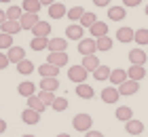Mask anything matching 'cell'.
Masks as SVG:
<instances>
[{"label":"cell","instance_id":"cell-1","mask_svg":"<svg viewBox=\"0 0 148 137\" xmlns=\"http://www.w3.org/2000/svg\"><path fill=\"white\" fill-rule=\"evenodd\" d=\"M91 125H93V118H91L89 114H76L72 118V127L76 129V131H80V133L91 131Z\"/></svg>","mask_w":148,"mask_h":137},{"label":"cell","instance_id":"cell-2","mask_svg":"<svg viewBox=\"0 0 148 137\" xmlns=\"http://www.w3.org/2000/svg\"><path fill=\"white\" fill-rule=\"evenodd\" d=\"M87 72L83 65H72L68 70V80H72L74 85H80V82H87Z\"/></svg>","mask_w":148,"mask_h":137},{"label":"cell","instance_id":"cell-3","mask_svg":"<svg viewBox=\"0 0 148 137\" xmlns=\"http://www.w3.org/2000/svg\"><path fill=\"white\" fill-rule=\"evenodd\" d=\"M97 51V44H95V38H83V40H78V53L83 55H95Z\"/></svg>","mask_w":148,"mask_h":137},{"label":"cell","instance_id":"cell-4","mask_svg":"<svg viewBox=\"0 0 148 137\" xmlns=\"http://www.w3.org/2000/svg\"><path fill=\"white\" fill-rule=\"evenodd\" d=\"M119 93L121 95H136L138 93V89H140V82L138 80H131V78H127L123 85H119Z\"/></svg>","mask_w":148,"mask_h":137},{"label":"cell","instance_id":"cell-5","mask_svg":"<svg viewBox=\"0 0 148 137\" xmlns=\"http://www.w3.org/2000/svg\"><path fill=\"white\" fill-rule=\"evenodd\" d=\"M38 21H40V19H38V13H23L21 19H19L21 30H30V32H32V27H34Z\"/></svg>","mask_w":148,"mask_h":137},{"label":"cell","instance_id":"cell-6","mask_svg":"<svg viewBox=\"0 0 148 137\" xmlns=\"http://www.w3.org/2000/svg\"><path fill=\"white\" fill-rule=\"evenodd\" d=\"M36 72H38L42 78H57L59 67H57V65H53V63H42V65H38V67H36Z\"/></svg>","mask_w":148,"mask_h":137},{"label":"cell","instance_id":"cell-7","mask_svg":"<svg viewBox=\"0 0 148 137\" xmlns=\"http://www.w3.org/2000/svg\"><path fill=\"white\" fill-rule=\"evenodd\" d=\"M47 63H53V65H57V67H64V65H68V53H49L47 55Z\"/></svg>","mask_w":148,"mask_h":137},{"label":"cell","instance_id":"cell-8","mask_svg":"<svg viewBox=\"0 0 148 137\" xmlns=\"http://www.w3.org/2000/svg\"><path fill=\"white\" fill-rule=\"evenodd\" d=\"M119 97H121V93H119L116 87H106L102 91V101L104 104H116Z\"/></svg>","mask_w":148,"mask_h":137},{"label":"cell","instance_id":"cell-9","mask_svg":"<svg viewBox=\"0 0 148 137\" xmlns=\"http://www.w3.org/2000/svg\"><path fill=\"white\" fill-rule=\"evenodd\" d=\"M68 49V40L66 38H49V53H64Z\"/></svg>","mask_w":148,"mask_h":137},{"label":"cell","instance_id":"cell-10","mask_svg":"<svg viewBox=\"0 0 148 137\" xmlns=\"http://www.w3.org/2000/svg\"><path fill=\"white\" fill-rule=\"evenodd\" d=\"M83 34H85V27L80 23H72L66 27V36L68 40H83Z\"/></svg>","mask_w":148,"mask_h":137},{"label":"cell","instance_id":"cell-11","mask_svg":"<svg viewBox=\"0 0 148 137\" xmlns=\"http://www.w3.org/2000/svg\"><path fill=\"white\" fill-rule=\"evenodd\" d=\"M146 59H148L146 51H142V49H131V51H129V61H131V65H144Z\"/></svg>","mask_w":148,"mask_h":137},{"label":"cell","instance_id":"cell-12","mask_svg":"<svg viewBox=\"0 0 148 137\" xmlns=\"http://www.w3.org/2000/svg\"><path fill=\"white\" fill-rule=\"evenodd\" d=\"M0 30H2L4 34H11V36H17L19 32H21V23L15 21V19H6V21L0 25Z\"/></svg>","mask_w":148,"mask_h":137},{"label":"cell","instance_id":"cell-13","mask_svg":"<svg viewBox=\"0 0 148 137\" xmlns=\"http://www.w3.org/2000/svg\"><path fill=\"white\" fill-rule=\"evenodd\" d=\"M125 131L129 133V135H133V137H138V135L144 133V125H142L140 120H133V118H131V120L125 122Z\"/></svg>","mask_w":148,"mask_h":137},{"label":"cell","instance_id":"cell-14","mask_svg":"<svg viewBox=\"0 0 148 137\" xmlns=\"http://www.w3.org/2000/svg\"><path fill=\"white\" fill-rule=\"evenodd\" d=\"M6 57H9V61L11 63H19V61H23L25 59V51L21 49V46H11L9 49V53H6Z\"/></svg>","mask_w":148,"mask_h":137},{"label":"cell","instance_id":"cell-15","mask_svg":"<svg viewBox=\"0 0 148 137\" xmlns=\"http://www.w3.org/2000/svg\"><path fill=\"white\" fill-rule=\"evenodd\" d=\"M89 30H91V36H93V38H102V36H108V23L99 21V19H97V21H95V23H93V25L89 27Z\"/></svg>","mask_w":148,"mask_h":137},{"label":"cell","instance_id":"cell-16","mask_svg":"<svg viewBox=\"0 0 148 137\" xmlns=\"http://www.w3.org/2000/svg\"><path fill=\"white\" fill-rule=\"evenodd\" d=\"M66 6H64V2H53L51 6H49V17L51 19H62V17H66Z\"/></svg>","mask_w":148,"mask_h":137},{"label":"cell","instance_id":"cell-17","mask_svg":"<svg viewBox=\"0 0 148 137\" xmlns=\"http://www.w3.org/2000/svg\"><path fill=\"white\" fill-rule=\"evenodd\" d=\"M80 65H83L87 72H95L102 63H99V59L95 57V55H85V57H83V63H80Z\"/></svg>","mask_w":148,"mask_h":137},{"label":"cell","instance_id":"cell-18","mask_svg":"<svg viewBox=\"0 0 148 137\" xmlns=\"http://www.w3.org/2000/svg\"><path fill=\"white\" fill-rule=\"evenodd\" d=\"M51 34V23L49 21H38L32 27V36H49Z\"/></svg>","mask_w":148,"mask_h":137},{"label":"cell","instance_id":"cell-19","mask_svg":"<svg viewBox=\"0 0 148 137\" xmlns=\"http://www.w3.org/2000/svg\"><path fill=\"white\" fill-rule=\"evenodd\" d=\"M76 95H78L80 99H93L95 91H93V87H89L87 82H80V85L76 87Z\"/></svg>","mask_w":148,"mask_h":137},{"label":"cell","instance_id":"cell-20","mask_svg":"<svg viewBox=\"0 0 148 137\" xmlns=\"http://www.w3.org/2000/svg\"><path fill=\"white\" fill-rule=\"evenodd\" d=\"M21 120L25 122V125H36V122L40 120V112H36V110H23L21 112Z\"/></svg>","mask_w":148,"mask_h":137},{"label":"cell","instance_id":"cell-21","mask_svg":"<svg viewBox=\"0 0 148 137\" xmlns=\"http://www.w3.org/2000/svg\"><path fill=\"white\" fill-rule=\"evenodd\" d=\"M25 104H28L30 110H36V112H40V114H42V112H45V108H47L42 101H40L38 95H30V97H25Z\"/></svg>","mask_w":148,"mask_h":137},{"label":"cell","instance_id":"cell-22","mask_svg":"<svg viewBox=\"0 0 148 137\" xmlns=\"http://www.w3.org/2000/svg\"><path fill=\"white\" fill-rule=\"evenodd\" d=\"M108 80L112 82L114 87L123 85V82L127 80V70H121V67H119V70H112V72H110V78H108Z\"/></svg>","mask_w":148,"mask_h":137},{"label":"cell","instance_id":"cell-23","mask_svg":"<svg viewBox=\"0 0 148 137\" xmlns=\"http://www.w3.org/2000/svg\"><path fill=\"white\" fill-rule=\"evenodd\" d=\"M30 46L34 51H45V49H49V36H34L32 38V42Z\"/></svg>","mask_w":148,"mask_h":137},{"label":"cell","instance_id":"cell-24","mask_svg":"<svg viewBox=\"0 0 148 137\" xmlns=\"http://www.w3.org/2000/svg\"><path fill=\"white\" fill-rule=\"evenodd\" d=\"M146 76V70H144V65H131L129 70H127V78H131V80H142Z\"/></svg>","mask_w":148,"mask_h":137},{"label":"cell","instance_id":"cell-25","mask_svg":"<svg viewBox=\"0 0 148 137\" xmlns=\"http://www.w3.org/2000/svg\"><path fill=\"white\" fill-rule=\"evenodd\" d=\"M127 17V11L125 6H110L108 9V19H112V21H121V19Z\"/></svg>","mask_w":148,"mask_h":137},{"label":"cell","instance_id":"cell-26","mask_svg":"<svg viewBox=\"0 0 148 137\" xmlns=\"http://www.w3.org/2000/svg\"><path fill=\"white\" fill-rule=\"evenodd\" d=\"M114 116H116V120L127 122V120H131V118H133V110H131L129 106H121V108H116Z\"/></svg>","mask_w":148,"mask_h":137},{"label":"cell","instance_id":"cell-27","mask_svg":"<svg viewBox=\"0 0 148 137\" xmlns=\"http://www.w3.org/2000/svg\"><path fill=\"white\" fill-rule=\"evenodd\" d=\"M17 91H19V95H23V97H30V95L36 93V85H34V82H30V80H23L21 85L17 87Z\"/></svg>","mask_w":148,"mask_h":137},{"label":"cell","instance_id":"cell-28","mask_svg":"<svg viewBox=\"0 0 148 137\" xmlns=\"http://www.w3.org/2000/svg\"><path fill=\"white\" fill-rule=\"evenodd\" d=\"M38 87H40V91H53V93H55L59 89V80L57 78H42Z\"/></svg>","mask_w":148,"mask_h":137},{"label":"cell","instance_id":"cell-29","mask_svg":"<svg viewBox=\"0 0 148 137\" xmlns=\"http://www.w3.org/2000/svg\"><path fill=\"white\" fill-rule=\"evenodd\" d=\"M21 9H23V13H38L42 9V4H40V0H23Z\"/></svg>","mask_w":148,"mask_h":137},{"label":"cell","instance_id":"cell-30","mask_svg":"<svg viewBox=\"0 0 148 137\" xmlns=\"http://www.w3.org/2000/svg\"><path fill=\"white\" fill-rule=\"evenodd\" d=\"M133 36H136V32L131 30V27H121V30L116 32V38H119V42H131Z\"/></svg>","mask_w":148,"mask_h":137},{"label":"cell","instance_id":"cell-31","mask_svg":"<svg viewBox=\"0 0 148 137\" xmlns=\"http://www.w3.org/2000/svg\"><path fill=\"white\" fill-rule=\"evenodd\" d=\"M17 72H19V74H23V76H28V74L34 72V63H32L30 59L19 61V63H17Z\"/></svg>","mask_w":148,"mask_h":137},{"label":"cell","instance_id":"cell-32","mask_svg":"<svg viewBox=\"0 0 148 137\" xmlns=\"http://www.w3.org/2000/svg\"><path fill=\"white\" fill-rule=\"evenodd\" d=\"M110 72H112V70H110L108 65H99L97 70L93 72V78L99 80V82H102V80H108V78H110Z\"/></svg>","mask_w":148,"mask_h":137},{"label":"cell","instance_id":"cell-33","mask_svg":"<svg viewBox=\"0 0 148 137\" xmlns=\"http://www.w3.org/2000/svg\"><path fill=\"white\" fill-rule=\"evenodd\" d=\"M95 21H97V15H95V13H89V11H85L78 23L83 25V27H91V25L95 23Z\"/></svg>","mask_w":148,"mask_h":137},{"label":"cell","instance_id":"cell-34","mask_svg":"<svg viewBox=\"0 0 148 137\" xmlns=\"http://www.w3.org/2000/svg\"><path fill=\"white\" fill-rule=\"evenodd\" d=\"M21 15H23V9H21V6H17V4H13V6L6 9V19H15V21H19Z\"/></svg>","mask_w":148,"mask_h":137},{"label":"cell","instance_id":"cell-35","mask_svg":"<svg viewBox=\"0 0 148 137\" xmlns=\"http://www.w3.org/2000/svg\"><path fill=\"white\" fill-rule=\"evenodd\" d=\"M95 44H97V51H110V49H112V38H110V36L95 38Z\"/></svg>","mask_w":148,"mask_h":137},{"label":"cell","instance_id":"cell-36","mask_svg":"<svg viewBox=\"0 0 148 137\" xmlns=\"http://www.w3.org/2000/svg\"><path fill=\"white\" fill-rule=\"evenodd\" d=\"M133 40L142 46V44H148V30L146 27H140V30H136V36H133Z\"/></svg>","mask_w":148,"mask_h":137},{"label":"cell","instance_id":"cell-37","mask_svg":"<svg viewBox=\"0 0 148 137\" xmlns=\"http://www.w3.org/2000/svg\"><path fill=\"white\" fill-rule=\"evenodd\" d=\"M83 13H85L83 6H72V9H70L68 13H66V15H68V19H72V21H80Z\"/></svg>","mask_w":148,"mask_h":137},{"label":"cell","instance_id":"cell-38","mask_svg":"<svg viewBox=\"0 0 148 137\" xmlns=\"http://www.w3.org/2000/svg\"><path fill=\"white\" fill-rule=\"evenodd\" d=\"M40 101H42L45 106H53V101H55V93L53 91H40Z\"/></svg>","mask_w":148,"mask_h":137},{"label":"cell","instance_id":"cell-39","mask_svg":"<svg viewBox=\"0 0 148 137\" xmlns=\"http://www.w3.org/2000/svg\"><path fill=\"white\" fill-rule=\"evenodd\" d=\"M55 112H64V110H68V99L66 97H55V101H53V106H51Z\"/></svg>","mask_w":148,"mask_h":137},{"label":"cell","instance_id":"cell-40","mask_svg":"<svg viewBox=\"0 0 148 137\" xmlns=\"http://www.w3.org/2000/svg\"><path fill=\"white\" fill-rule=\"evenodd\" d=\"M11 46H13V36L0 32V49H11Z\"/></svg>","mask_w":148,"mask_h":137},{"label":"cell","instance_id":"cell-41","mask_svg":"<svg viewBox=\"0 0 148 137\" xmlns=\"http://www.w3.org/2000/svg\"><path fill=\"white\" fill-rule=\"evenodd\" d=\"M11 61L6 57V53H0V70H6V65H9Z\"/></svg>","mask_w":148,"mask_h":137},{"label":"cell","instance_id":"cell-42","mask_svg":"<svg viewBox=\"0 0 148 137\" xmlns=\"http://www.w3.org/2000/svg\"><path fill=\"white\" fill-rule=\"evenodd\" d=\"M140 2H142V0H123V4H125V9H127V6H138Z\"/></svg>","mask_w":148,"mask_h":137},{"label":"cell","instance_id":"cell-43","mask_svg":"<svg viewBox=\"0 0 148 137\" xmlns=\"http://www.w3.org/2000/svg\"><path fill=\"white\" fill-rule=\"evenodd\" d=\"M93 4H95V6H108L110 0H93Z\"/></svg>","mask_w":148,"mask_h":137},{"label":"cell","instance_id":"cell-44","mask_svg":"<svg viewBox=\"0 0 148 137\" xmlns=\"http://www.w3.org/2000/svg\"><path fill=\"white\" fill-rule=\"evenodd\" d=\"M85 137H104V135L99 133V131H87V133H85Z\"/></svg>","mask_w":148,"mask_h":137},{"label":"cell","instance_id":"cell-45","mask_svg":"<svg viewBox=\"0 0 148 137\" xmlns=\"http://www.w3.org/2000/svg\"><path fill=\"white\" fill-rule=\"evenodd\" d=\"M6 21V11H2V9H0V25H2Z\"/></svg>","mask_w":148,"mask_h":137},{"label":"cell","instance_id":"cell-46","mask_svg":"<svg viewBox=\"0 0 148 137\" xmlns=\"http://www.w3.org/2000/svg\"><path fill=\"white\" fill-rule=\"evenodd\" d=\"M4 131H6V122H4L2 118H0V135H2Z\"/></svg>","mask_w":148,"mask_h":137},{"label":"cell","instance_id":"cell-47","mask_svg":"<svg viewBox=\"0 0 148 137\" xmlns=\"http://www.w3.org/2000/svg\"><path fill=\"white\" fill-rule=\"evenodd\" d=\"M53 2H55V0H40V4H42V6H45V4H47V6H51Z\"/></svg>","mask_w":148,"mask_h":137},{"label":"cell","instance_id":"cell-48","mask_svg":"<svg viewBox=\"0 0 148 137\" xmlns=\"http://www.w3.org/2000/svg\"><path fill=\"white\" fill-rule=\"evenodd\" d=\"M57 137H70V135H68V133H59Z\"/></svg>","mask_w":148,"mask_h":137},{"label":"cell","instance_id":"cell-49","mask_svg":"<svg viewBox=\"0 0 148 137\" xmlns=\"http://www.w3.org/2000/svg\"><path fill=\"white\" fill-rule=\"evenodd\" d=\"M0 2H13V0H0Z\"/></svg>","mask_w":148,"mask_h":137},{"label":"cell","instance_id":"cell-50","mask_svg":"<svg viewBox=\"0 0 148 137\" xmlns=\"http://www.w3.org/2000/svg\"><path fill=\"white\" fill-rule=\"evenodd\" d=\"M21 137H34V135H21Z\"/></svg>","mask_w":148,"mask_h":137},{"label":"cell","instance_id":"cell-51","mask_svg":"<svg viewBox=\"0 0 148 137\" xmlns=\"http://www.w3.org/2000/svg\"><path fill=\"white\" fill-rule=\"evenodd\" d=\"M146 15H148V4H146Z\"/></svg>","mask_w":148,"mask_h":137},{"label":"cell","instance_id":"cell-52","mask_svg":"<svg viewBox=\"0 0 148 137\" xmlns=\"http://www.w3.org/2000/svg\"><path fill=\"white\" fill-rule=\"evenodd\" d=\"M138 137H142V135H138Z\"/></svg>","mask_w":148,"mask_h":137},{"label":"cell","instance_id":"cell-53","mask_svg":"<svg viewBox=\"0 0 148 137\" xmlns=\"http://www.w3.org/2000/svg\"><path fill=\"white\" fill-rule=\"evenodd\" d=\"M146 55H148V51H146Z\"/></svg>","mask_w":148,"mask_h":137}]
</instances>
